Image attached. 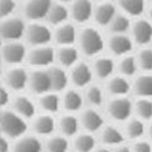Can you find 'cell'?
<instances>
[{
	"mask_svg": "<svg viewBox=\"0 0 152 152\" xmlns=\"http://www.w3.org/2000/svg\"><path fill=\"white\" fill-rule=\"evenodd\" d=\"M1 90H3V87H1V85H0V92H1Z\"/></svg>",
	"mask_w": 152,
	"mask_h": 152,
	"instance_id": "obj_50",
	"label": "cell"
},
{
	"mask_svg": "<svg viewBox=\"0 0 152 152\" xmlns=\"http://www.w3.org/2000/svg\"><path fill=\"white\" fill-rule=\"evenodd\" d=\"M94 152H110L108 148H98L97 151H94Z\"/></svg>",
	"mask_w": 152,
	"mask_h": 152,
	"instance_id": "obj_46",
	"label": "cell"
},
{
	"mask_svg": "<svg viewBox=\"0 0 152 152\" xmlns=\"http://www.w3.org/2000/svg\"><path fill=\"white\" fill-rule=\"evenodd\" d=\"M87 99L93 106H101L103 102V93H102L101 88L97 86H92L87 91Z\"/></svg>",
	"mask_w": 152,
	"mask_h": 152,
	"instance_id": "obj_39",
	"label": "cell"
},
{
	"mask_svg": "<svg viewBox=\"0 0 152 152\" xmlns=\"http://www.w3.org/2000/svg\"><path fill=\"white\" fill-rule=\"evenodd\" d=\"M0 74H1V55H0Z\"/></svg>",
	"mask_w": 152,
	"mask_h": 152,
	"instance_id": "obj_49",
	"label": "cell"
},
{
	"mask_svg": "<svg viewBox=\"0 0 152 152\" xmlns=\"http://www.w3.org/2000/svg\"><path fill=\"white\" fill-rule=\"evenodd\" d=\"M28 81V75L23 69H14L6 74V83L15 91H22Z\"/></svg>",
	"mask_w": 152,
	"mask_h": 152,
	"instance_id": "obj_13",
	"label": "cell"
},
{
	"mask_svg": "<svg viewBox=\"0 0 152 152\" xmlns=\"http://www.w3.org/2000/svg\"><path fill=\"white\" fill-rule=\"evenodd\" d=\"M48 152H68L69 141L63 136H54L47 142Z\"/></svg>",
	"mask_w": 152,
	"mask_h": 152,
	"instance_id": "obj_35",
	"label": "cell"
},
{
	"mask_svg": "<svg viewBox=\"0 0 152 152\" xmlns=\"http://www.w3.org/2000/svg\"><path fill=\"white\" fill-rule=\"evenodd\" d=\"M132 152H152V145L147 141H137L132 146Z\"/></svg>",
	"mask_w": 152,
	"mask_h": 152,
	"instance_id": "obj_41",
	"label": "cell"
},
{
	"mask_svg": "<svg viewBox=\"0 0 152 152\" xmlns=\"http://www.w3.org/2000/svg\"><path fill=\"white\" fill-rule=\"evenodd\" d=\"M50 83H52V90L53 91H63L68 86V76L65 71L59 68H53L48 71Z\"/></svg>",
	"mask_w": 152,
	"mask_h": 152,
	"instance_id": "obj_23",
	"label": "cell"
},
{
	"mask_svg": "<svg viewBox=\"0 0 152 152\" xmlns=\"http://www.w3.org/2000/svg\"><path fill=\"white\" fill-rule=\"evenodd\" d=\"M0 129L7 137L17 139L27 131V124L18 114L6 110L0 120Z\"/></svg>",
	"mask_w": 152,
	"mask_h": 152,
	"instance_id": "obj_1",
	"label": "cell"
},
{
	"mask_svg": "<svg viewBox=\"0 0 152 152\" xmlns=\"http://www.w3.org/2000/svg\"><path fill=\"white\" fill-rule=\"evenodd\" d=\"M132 36L137 44H148L152 41V22L147 20H137L132 26Z\"/></svg>",
	"mask_w": 152,
	"mask_h": 152,
	"instance_id": "obj_7",
	"label": "cell"
},
{
	"mask_svg": "<svg viewBox=\"0 0 152 152\" xmlns=\"http://www.w3.org/2000/svg\"><path fill=\"white\" fill-rule=\"evenodd\" d=\"M148 135H150V139L152 140V123H151V125L148 126Z\"/></svg>",
	"mask_w": 152,
	"mask_h": 152,
	"instance_id": "obj_45",
	"label": "cell"
},
{
	"mask_svg": "<svg viewBox=\"0 0 152 152\" xmlns=\"http://www.w3.org/2000/svg\"><path fill=\"white\" fill-rule=\"evenodd\" d=\"M60 129L65 136H74L79 131V120L74 115H65L60 120Z\"/></svg>",
	"mask_w": 152,
	"mask_h": 152,
	"instance_id": "obj_29",
	"label": "cell"
},
{
	"mask_svg": "<svg viewBox=\"0 0 152 152\" xmlns=\"http://www.w3.org/2000/svg\"><path fill=\"white\" fill-rule=\"evenodd\" d=\"M27 41L32 45H43L52 41V32L47 26L32 23L27 28Z\"/></svg>",
	"mask_w": 152,
	"mask_h": 152,
	"instance_id": "obj_5",
	"label": "cell"
},
{
	"mask_svg": "<svg viewBox=\"0 0 152 152\" xmlns=\"http://www.w3.org/2000/svg\"><path fill=\"white\" fill-rule=\"evenodd\" d=\"M130 27V20L124 15H115L110 22V31L115 34H124Z\"/></svg>",
	"mask_w": 152,
	"mask_h": 152,
	"instance_id": "obj_34",
	"label": "cell"
},
{
	"mask_svg": "<svg viewBox=\"0 0 152 152\" xmlns=\"http://www.w3.org/2000/svg\"><path fill=\"white\" fill-rule=\"evenodd\" d=\"M9 103V93L3 88L1 92H0V120H1V117L4 114V107Z\"/></svg>",
	"mask_w": 152,
	"mask_h": 152,
	"instance_id": "obj_42",
	"label": "cell"
},
{
	"mask_svg": "<svg viewBox=\"0 0 152 152\" xmlns=\"http://www.w3.org/2000/svg\"><path fill=\"white\" fill-rule=\"evenodd\" d=\"M93 12L92 3L90 0H76L72 5V16L79 23L88 21Z\"/></svg>",
	"mask_w": 152,
	"mask_h": 152,
	"instance_id": "obj_12",
	"label": "cell"
},
{
	"mask_svg": "<svg viewBox=\"0 0 152 152\" xmlns=\"http://www.w3.org/2000/svg\"><path fill=\"white\" fill-rule=\"evenodd\" d=\"M103 123H104V120H103L102 115L94 109H87L82 114V124H83L85 129L91 132L99 130L103 126Z\"/></svg>",
	"mask_w": 152,
	"mask_h": 152,
	"instance_id": "obj_17",
	"label": "cell"
},
{
	"mask_svg": "<svg viewBox=\"0 0 152 152\" xmlns=\"http://www.w3.org/2000/svg\"><path fill=\"white\" fill-rule=\"evenodd\" d=\"M14 152H42V144L34 136H26L15 144Z\"/></svg>",
	"mask_w": 152,
	"mask_h": 152,
	"instance_id": "obj_18",
	"label": "cell"
},
{
	"mask_svg": "<svg viewBox=\"0 0 152 152\" xmlns=\"http://www.w3.org/2000/svg\"><path fill=\"white\" fill-rule=\"evenodd\" d=\"M135 110L141 120L152 119V101L150 98H140L135 103Z\"/></svg>",
	"mask_w": 152,
	"mask_h": 152,
	"instance_id": "obj_30",
	"label": "cell"
},
{
	"mask_svg": "<svg viewBox=\"0 0 152 152\" xmlns=\"http://www.w3.org/2000/svg\"><path fill=\"white\" fill-rule=\"evenodd\" d=\"M25 33V23L21 18H10L0 25V39L16 41Z\"/></svg>",
	"mask_w": 152,
	"mask_h": 152,
	"instance_id": "obj_4",
	"label": "cell"
},
{
	"mask_svg": "<svg viewBox=\"0 0 152 152\" xmlns=\"http://www.w3.org/2000/svg\"><path fill=\"white\" fill-rule=\"evenodd\" d=\"M102 142L108 146H119L124 142V135L117 128L106 126L102 131Z\"/></svg>",
	"mask_w": 152,
	"mask_h": 152,
	"instance_id": "obj_20",
	"label": "cell"
},
{
	"mask_svg": "<svg viewBox=\"0 0 152 152\" xmlns=\"http://www.w3.org/2000/svg\"><path fill=\"white\" fill-rule=\"evenodd\" d=\"M108 113L114 120L125 121L130 118L132 113V103L128 98L118 97L110 101L108 104Z\"/></svg>",
	"mask_w": 152,
	"mask_h": 152,
	"instance_id": "obj_3",
	"label": "cell"
},
{
	"mask_svg": "<svg viewBox=\"0 0 152 152\" xmlns=\"http://www.w3.org/2000/svg\"><path fill=\"white\" fill-rule=\"evenodd\" d=\"M55 58L54 49L49 47H44V48H38L30 53V61L31 65L34 66H48L53 64Z\"/></svg>",
	"mask_w": 152,
	"mask_h": 152,
	"instance_id": "obj_10",
	"label": "cell"
},
{
	"mask_svg": "<svg viewBox=\"0 0 152 152\" xmlns=\"http://www.w3.org/2000/svg\"><path fill=\"white\" fill-rule=\"evenodd\" d=\"M55 39L58 42V44H61V45L74 44L75 39H76L75 27L70 23H66V25L59 27L55 32Z\"/></svg>",
	"mask_w": 152,
	"mask_h": 152,
	"instance_id": "obj_19",
	"label": "cell"
},
{
	"mask_svg": "<svg viewBox=\"0 0 152 152\" xmlns=\"http://www.w3.org/2000/svg\"><path fill=\"white\" fill-rule=\"evenodd\" d=\"M145 134V124L141 119H131L128 125H126V135L132 139L137 140L142 137V135Z\"/></svg>",
	"mask_w": 152,
	"mask_h": 152,
	"instance_id": "obj_33",
	"label": "cell"
},
{
	"mask_svg": "<svg viewBox=\"0 0 152 152\" xmlns=\"http://www.w3.org/2000/svg\"><path fill=\"white\" fill-rule=\"evenodd\" d=\"M31 87L34 93L44 94L52 90V83L48 71L37 70L31 75Z\"/></svg>",
	"mask_w": 152,
	"mask_h": 152,
	"instance_id": "obj_9",
	"label": "cell"
},
{
	"mask_svg": "<svg viewBox=\"0 0 152 152\" xmlns=\"http://www.w3.org/2000/svg\"><path fill=\"white\" fill-rule=\"evenodd\" d=\"M137 66L146 72L152 71V49L145 48L140 50L137 55Z\"/></svg>",
	"mask_w": 152,
	"mask_h": 152,
	"instance_id": "obj_37",
	"label": "cell"
},
{
	"mask_svg": "<svg viewBox=\"0 0 152 152\" xmlns=\"http://www.w3.org/2000/svg\"><path fill=\"white\" fill-rule=\"evenodd\" d=\"M16 4L14 0H0V18H4L12 14Z\"/></svg>",
	"mask_w": 152,
	"mask_h": 152,
	"instance_id": "obj_40",
	"label": "cell"
},
{
	"mask_svg": "<svg viewBox=\"0 0 152 152\" xmlns=\"http://www.w3.org/2000/svg\"><path fill=\"white\" fill-rule=\"evenodd\" d=\"M69 16V12L66 10V7L63 5H53L48 12V21L53 25H59L64 22Z\"/></svg>",
	"mask_w": 152,
	"mask_h": 152,
	"instance_id": "obj_31",
	"label": "cell"
},
{
	"mask_svg": "<svg viewBox=\"0 0 152 152\" xmlns=\"http://www.w3.org/2000/svg\"><path fill=\"white\" fill-rule=\"evenodd\" d=\"M109 48L115 55H125L132 50V42L125 34H114L109 39Z\"/></svg>",
	"mask_w": 152,
	"mask_h": 152,
	"instance_id": "obj_11",
	"label": "cell"
},
{
	"mask_svg": "<svg viewBox=\"0 0 152 152\" xmlns=\"http://www.w3.org/2000/svg\"><path fill=\"white\" fill-rule=\"evenodd\" d=\"M26 56V48L21 43H9L3 48V58L7 64H20Z\"/></svg>",
	"mask_w": 152,
	"mask_h": 152,
	"instance_id": "obj_8",
	"label": "cell"
},
{
	"mask_svg": "<svg viewBox=\"0 0 152 152\" xmlns=\"http://www.w3.org/2000/svg\"><path fill=\"white\" fill-rule=\"evenodd\" d=\"M108 91L114 94V96L118 97H123L125 94L129 93L130 91V83L125 77H121V76H117V77H113L109 83H108Z\"/></svg>",
	"mask_w": 152,
	"mask_h": 152,
	"instance_id": "obj_22",
	"label": "cell"
},
{
	"mask_svg": "<svg viewBox=\"0 0 152 152\" xmlns=\"http://www.w3.org/2000/svg\"><path fill=\"white\" fill-rule=\"evenodd\" d=\"M52 0H30L25 7V15L30 20H41L48 16Z\"/></svg>",
	"mask_w": 152,
	"mask_h": 152,
	"instance_id": "obj_6",
	"label": "cell"
},
{
	"mask_svg": "<svg viewBox=\"0 0 152 152\" xmlns=\"http://www.w3.org/2000/svg\"><path fill=\"white\" fill-rule=\"evenodd\" d=\"M104 47V42L102 39L101 33L94 30L92 27L85 28L81 33V48L83 50V53L88 55V56H93L98 53L102 52Z\"/></svg>",
	"mask_w": 152,
	"mask_h": 152,
	"instance_id": "obj_2",
	"label": "cell"
},
{
	"mask_svg": "<svg viewBox=\"0 0 152 152\" xmlns=\"http://www.w3.org/2000/svg\"><path fill=\"white\" fill-rule=\"evenodd\" d=\"M134 92L140 98H152V75H141L134 82Z\"/></svg>",
	"mask_w": 152,
	"mask_h": 152,
	"instance_id": "obj_14",
	"label": "cell"
},
{
	"mask_svg": "<svg viewBox=\"0 0 152 152\" xmlns=\"http://www.w3.org/2000/svg\"><path fill=\"white\" fill-rule=\"evenodd\" d=\"M9 148H10V146H9L7 140L3 137L1 141H0V152H9Z\"/></svg>",
	"mask_w": 152,
	"mask_h": 152,
	"instance_id": "obj_43",
	"label": "cell"
},
{
	"mask_svg": "<svg viewBox=\"0 0 152 152\" xmlns=\"http://www.w3.org/2000/svg\"><path fill=\"white\" fill-rule=\"evenodd\" d=\"M58 58L64 66H71L79 59V53L72 47H64L58 53Z\"/></svg>",
	"mask_w": 152,
	"mask_h": 152,
	"instance_id": "obj_32",
	"label": "cell"
},
{
	"mask_svg": "<svg viewBox=\"0 0 152 152\" xmlns=\"http://www.w3.org/2000/svg\"><path fill=\"white\" fill-rule=\"evenodd\" d=\"M114 16H115V6L112 3H104L96 9L94 20L101 26H107L112 22Z\"/></svg>",
	"mask_w": 152,
	"mask_h": 152,
	"instance_id": "obj_16",
	"label": "cell"
},
{
	"mask_svg": "<svg viewBox=\"0 0 152 152\" xmlns=\"http://www.w3.org/2000/svg\"><path fill=\"white\" fill-rule=\"evenodd\" d=\"M119 5L130 16H140L145 10V0H119Z\"/></svg>",
	"mask_w": 152,
	"mask_h": 152,
	"instance_id": "obj_25",
	"label": "cell"
},
{
	"mask_svg": "<svg viewBox=\"0 0 152 152\" xmlns=\"http://www.w3.org/2000/svg\"><path fill=\"white\" fill-rule=\"evenodd\" d=\"M115 152H132V150L128 146H119Z\"/></svg>",
	"mask_w": 152,
	"mask_h": 152,
	"instance_id": "obj_44",
	"label": "cell"
},
{
	"mask_svg": "<svg viewBox=\"0 0 152 152\" xmlns=\"http://www.w3.org/2000/svg\"><path fill=\"white\" fill-rule=\"evenodd\" d=\"M120 72L125 76H132L137 70V60L134 56H125L119 64Z\"/></svg>",
	"mask_w": 152,
	"mask_h": 152,
	"instance_id": "obj_38",
	"label": "cell"
},
{
	"mask_svg": "<svg viewBox=\"0 0 152 152\" xmlns=\"http://www.w3.org/2000/svg\"><path fill=\"white\" fill-rule=\"evenodd\" d=\"M15 109L21 117L32 118L36 114V107L27 97H17L15 101Z\"/></svg>",
	"mask_w": 152,
	"mask_h": 152,
	"instance_id": "obj_24",
	"label": "cell"
},
{
	"mask_svg": "<svg viewBox=\"0 0 152 152\" xmlns=\"http://www.w3.org/2000/svg\"><path fill=\"white\" fill-rule=\"evenodd\" d=\"M94 70L99 79H107L114 71V63L109 58H101L94 63Z\"/></svg>",
	"mask_w": 152,
	"mask_h": 152,
	"instance_id": "obj_27",
	"label": "cell"
},
{
	"mask_svg": "<svg viewBox=\"0 0 152 152\" xmlns=\"http://www.w3.org/2000/svg\"><path fill=\"white\" fill-rule=\"evenodd\" d=\"M74 146L77 152H92L96 147V139L91 134H82L75 139Z\"/></svg>",
	"mask_w": 152,
	"mask_h": 152,
	"instance_id": "obj_26",
	"label": "cell"
},
{
	"mask_svg": "<svg viewBox=\"0 0 152 152\" xmlns=\"http://www.w3.org/2000/svg\"><path fill=\"white\" fill-rule=\"evenodd\" d=\"M64 107L69 112H76L82 107V97L76 91H68L64 96Z\"/></svg>",
	"mask_w": 152,
	"mask_h": 152,
	"instance_id": "obj_28",
	"label": "cell"
},
{
	"mask_svg": "<svg viewBox=\"0 0 152 152\" xmlns=\"http://www.w3.org/2000/svg\"><path fill=\"white\" fill-rule=\"evenodd\" d=\"M72 82L75 83V86L77 87H85L91 82L92 80V72L91 69L88 68L87 64L80 63L77 66H75V69L72 70L71 74Z\"/></svg>",
	"mask_w": 152,
	"mask_h": 152,
	"instance_id": "obj_15",
	"label": "cell"
},
{
	"mask_svg": "<svg viewBox=\"0 0 152 152\" xmlns=\"http://www.w3.org/2000/svg\"><path fill=\"white\" fill-rule=\"evenodd\" d=\"M33 128L39 135H50L55 130V120L50 115H41L34 120Z\"/></svg>",
	"mask_w": 152,
	"mask_h": 152,
	"instance_id": "obj_21",
	"label": "cell"
},
{
	"mask_svg": "<svg viewBox=\"0 0 152 152\" xmlns=\"http://www.w3.org/2000/svg\"><path fill=\"white\" fill-rule=\"evenodd\" d=\"M59 97L55 93H48L44 94L41 98V106L44 110L49 113H56L59 110Z\"/></svg>",
	"mask_w": 152,
	"mask_h": 152,
	"instance_id": "obj_36",
	"label": "cell"
},
{
	"mask_svg": "<svg viewBox=\"0 0 152 152\" xmlns=\"http://www.w3.org/2000/svg\"><path fill=\"white\" fill-rule=\"evenodd\" d=\"M150 18H151V21H152V7L150 9Z\"/></svg>",
	"mask_w": 152,
	"mask_h": 152,
	"instance_id": "obj_48",
	"label": "cell"
},
{
	"mask_svg": "<svg viewBox=\"0 0 152 152\" xmlns=\"http://www.w3.org/2000/svg\"><path fill=\"white\" fill-rule=\"evenodd\" d=\"M3 137H4V136H3V131H1V129H0V141H1Z\"/></svg>",
	"mask_w": 152,
	"mask_h": 152,
	"instance_id": "obj_47",
	"label": "cell"
},
{
	"mask_svg": "<svg viewBox=\"0 0 152 152\" xmlns=\"http://www.w3.org/2000/svg\"><path fill=\"white\" fill-rule=\"evenodd\" d=\"M61 1H70V0H61Z\"/></svg>",
	"mask_w": 152,
	"mask_h": 152,
	"instance_id": "obj_51",
	"label": "cell"
}]
</instances>
